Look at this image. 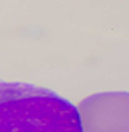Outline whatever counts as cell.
I'll use <instances>...</instances> for the list:
<instances>
[{"instance_id":"obj_1","label":"cell","mask_w":129,"mask_h":132,"mask_svg":"<svg viewBox=\"0 0 129 132\" xmlns=\"http://www.w3.org/2000/svg\"><path fill=\"white\" fill-rule=\"evenodd\" d=\"M0 132H82L76 105L47 87L0 81Z\"/></svg>"},{"instance_id":"obj_2","label":"cell","mask_w":129,"mask_h":132,"mask_svg":"<svg viewBox=\"0 0 129 132\" xmlns=\"http://www.w3.org/2000/svg\"><path fill=\"white\" fill-rule=\"evenodd\" d=\"M82 132H129V92H99L77 105Z\"/></svg>"}]
</instances>
